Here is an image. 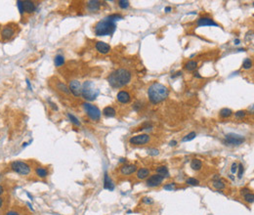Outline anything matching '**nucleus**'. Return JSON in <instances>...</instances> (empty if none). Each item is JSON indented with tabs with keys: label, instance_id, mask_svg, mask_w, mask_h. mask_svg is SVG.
<instances>
[{
	"label": "nucleus",
	"instance_id": "40",
	"mask_svg": "<svg viewBox=\"0 0 254 215\" xmlns=\"http://www.w3.org/2000/svg\"><path fill=\"white\" fill-rule=\"evenodd\" d=\"M148 153H149V155H158V151L155 150V149L148 150Z\"/></svg>",
	"mask_w": 254,
	"mask_h": 215
},
{
	"label": "nucleus",
	"instance_id": "49",
	"mask_svg": "<svg viewBox=\"0 0 254 215\" xmlns=\"http://www.w3.org/2000/svg\"><path fill=\"white\" fill-rule=\"evenodd\" d=\"M181 75H182V73H181V71H178V73H177L175 75H172V77H175V76H180Z\"/></svg>",
	"mask_w": 254,
	"mask_h": 215
},
{
	"label": "nucleus",
	"instance_id": "38",
	"mask_svg": "<svg viewBox=\"0 0 254 215\" xmlns=\"http://www.w3.org/2000/svg\"><path fill=\"white\" fill-rule=\"evenodd\" d=\"M246 115V112L245 111H238V112H236L235 113V117H236V118H242V117H245Z\"/></svg>",
	"mask_w": 254,
	"mask_h": 215
},
{
	"label": "nucleus",
	"instance_id": "26",
	"mask_svg": "<svg viewBox=\"0 0 254 215\" xmlns=\"http://www.w3.org/2000/svg\"><path fill=\"white\" fill-rule=\"evenodd\" d=\"M232 115H233V112H232L230 109L224 108V109H222V110L220 111V117H223V118L230 117Z\"/></svg>",
	"mask_w": 254,
	"mask_h": 215
},
{
	"label": "nucleus",
	"instance_id": "35",
	"mask_svg": "<svg viewBox=\"0 0 254 215\" xmlns=\"http://www.w3.org/2000/svg\"><path fill=\"white\" fill-rule=\"evenodd\" d=\"M129 5L130 3L127 0H119V1H118V6L121 9H127L128 7H129Z\"/></svg>",
	"mask_w": 254,
	"mask_h": 215
},
{
	"label": "nucleus",
	"instance_id": "17",
	"mask_svg": "<svg viewBox=\"0 0 254 215\" xmlns=\"http://www.w3.org/2000/svg\"><path fill=\"white\" fill-rule=\"evenodd\" d=\"M149 176H150V170L148 169V168H145V167H143V168H140L137 171V174H136L137 179H139V180L147 179V178L149 177Z\"/></svg>",
	"mask_w": 254,
	"mask_h": 215
},
{
	"label": "nucleus",
	"instance_id": "12",
	"mask_svg": "<svg viewBox=\"0 0 254 215\" xmlns=\"http://www.w3.org/2000/svg\"><path fill=\"white\" fill-rule=\"evenodd\" d=\"M81 89H82V86H81L79 81H77V80L70 81V91L75 96V97H78V96L81 95Z\"/></svg>",
	"mask_w": 254,
	"mask_h": 215
},
{
	"label": "nucleus",
	"instance_id": "15",
	"mask_svg": "<svg viewBox=\"0 0 254 215\" xmlns=\"http://www.w3.org/2000/svg\"><path fill=\"white\" fill-rule=\"evenodd\" d=\"M96 49H97L98 52L102 54H108L110 51V46L106 42H104V41H98L96 43Z\"/></svg>",
	"mask_w": 254,
	"mask_h": 215
},
{
	"label": "nucleus",
	"instance_id": "16",
	"mask_svg": "<svg viewBox=\"0 0 254 215\" xmlns=\"http://www.w3.org/2000/svg\"><path fill=\"white\" fill-rule=\"evenodd\" d=\"M22 8H23V13H33L35 10V4L33 1H21Z\"/></svg>",
	"mask_w": 254,
	"mask_h": 215
},
{
	"label": "nucleus",
	"instance_id": "50",
	"mask_svg": "<svg viewBox=\"0 0 254 215\" xmlns=\"http://www.w3.org/2000/svg\"><path fill=\"white\" fill-rule=\"evenodd\" d=\"M2 204H3V199H2V197H0V208L2 207Z\"/></svg>",
	"mask_w": 254,
	"mask_h": 215
},
{
	"label": "nucleus",
	"instance_id": "27",
	"mask_svg": "<svg viewBox=\"0 0 254 215\" xmlns=\"http://www.w3.org/2000/svg\"><path fill=\"white\" fill-rule=\"evenodd\" d=\"M54 63H55V66H61L64 65V63H65V59H64V57L62 55H57L55 57V60H54Z\"/></svg>",
	"mask_w": 254,
	"mask_h": 215
},
{
	"label": "nucleus",
	"instance_id": "41",
	"mask_svg": "<svg viewBox=\"0 0 254 215\" xmlns=\"http://www.w3.org/2000/svg\"><path fill=\"white\" fill-rule=\"evenodd\" d=\"M143 202H145V203H147V204H152V199H151V197H144V199H143Z\"/></svg>",
	"mask_w": 254,
	"mask_h": 215
},
{
	"label": "nucleus",
	"instance_id": "7",
	"mask_svg": "<svg viewBox=\"0 0 254 215\" xmlns=\"http://www.w3.org/2000/svg\"><path fill=\"white\" fill-rule=\"evenodd\" d=\"M82 106H83V108H84L85 112L87 113V115L91 118V119L94 120V121L100 120L102 113H101V111L96 107V106L91 105V104H89V103H84Z\"/></svg>",
	"mask_w": 254,
	"mask_h": 215
},
{
	"label": "nucleus",
	"instance_id": "5",
	"mask_svg": "<svg viewBox=\"0 0 254 215\" xmlns=\"http://www.w3.org/2000/svg\"><path fill=\"white\" fill-rule=\"evenodd\" d=\"M11 168L13 171L17 172L21 175H28L31 171V167L24 161L16 160L11 163Z\"/></svg>",
	"mask_w": 254,
	"mask_h": 215
},
{
	"label": "nucleus",
	"instance_id": "11",
	"mask_svg": "<svg viewBox=\"0 0 254 215\" xmlns=\"http://www.w3.org/2000/svg\"><path fill=\"white\" fill-rule=\"evenodd\" d=\"M196 24H198V28H201V26H218V24H216L214 20L208 18V17H203V18L198 19V22H196Z\"/></svg>",
	"mask_w": 254,
	"mask_h": 215
},
{
	"label": "nucleus",
	"instance_id": "10",
	"mask_svg": "<svg viewBox=\"0 0 254 215\" xmlns=\"http://www.w3.org/2000/svg\"><path fill=\"white\" fill-rule=\"evenodd\" d=\"M163 179H164V178L161 177L158 174L151 175L150 177L147 178L146 185H147V187H149V188H156V187H159L160 185L162 184V182H163Z\"/></svg>",
	"mask_w": 254,
	"mask_h": 215
},
{
	"label": "nucleus",
	"instance_id": "21",
	"mask_svg": "<svg viewBox=\"0 0 254 215\" xmlns=\"http://www.w3.org/2000/svg\"><path fill=\"white\" fill-rule=\"evenodd\" d=\"M87 7L91 12L98 11L101 7V2L100 1H89L88 2Z\"/></svg>",
	"mask_w": 254,
	"mask_h": 215
},
{
	"label": "nucleus",
	"instance_id": "23",
	"mask_svg": "<svg viewBox=\"0 0 254 215\" xmlns=\"http://www.w3.org/2000/svg\"><path fill=\"white\" fill-rule=\"evenodd\" d=\"M212 186H213V188H215L216 190H222L226 187V185L220 178H218V179H214L212 181Z\"/></svg>",
	"mask_w": 254,
	"mask_h": 215
},
{
	"label": "nucleus",
	"instance_id": "39",
	"mask_svg": "<svg viewBox=\"0 0 254 215\" xmlns=\"http://www.w3.org/2000/svg\"><path fill=\"white\" fill-rule=\"evenodd\" d=\"M231 172L233 173V174H235V173L238 172V163H236V162H234V163L232 164V167H231Z\"/></svg>",
	"mask_w": 254,
	"mask_h": 215
},
{
	"label": "nucleus",
	"instance_id": "22",
	"mask_svg": "<svg viewBox=\"0 0 254 215\" xmlns=\"http://www.w3.org/2000/svg\"><path fill=\"white\" fill-rule=\"evenodd\" d=\"M201 167H203V162H201V160H199L198 159H194L192 160L191 162V168L193 170H196V171H198V170L201 169Z\"/></svg>",
	"mask_w": 254,
	"mask_h": 215
},
{
	"label": "nucleus",
	"instance_id": "32",
	"mask_svg": "<svg viewBox=\"0 0 254 215\" xmlns=\"http://www.w3.org/2000/svg\"><path fill=\"white\" fill-rule=\"evenodd\" d=\"M186 183L188 185H191V186H198L199 185V181L198 179H196V178H188V179L186 180Z\"/></svg>",
	"mask_w": 254,
	"mask_h": 215
},
{
	"label": "nucleus",
	"instance_id": "8",
	"mask_svg": "<svg viewBox=\"0 0 254 215\" xmlns=\"http://www.w3.org/2000/svg\"><path fill=\"white\" fill-rule=\"evenodd\" d=\"M245 141V138L241 135L236 134V133H229L225 136L226 144L232 146H240Z\"/></svg>",
	"mask_w": 254,
	"mask_h": 215
},
{
	"label": "nucleus",
	"instance_id": "47",
	"mask_svg": "<svg viewBox=\"0 0 254 215\" xmlns=\"http://www.w3.org/2000/svg\"><path fill=\"white\" fill-rule=\"evenodd\" d=\"M3 193H4V188L0 185V196H1V195H3Z\"/></svg>",
	"mask_w": 254,
	"mask_h": 215
},
{
	"label": "nucleus",
	"instance_id": "13",
	"mask_svg": "<svg viewBox=\"0 0 254 215\" xmlns=\"http://www.w3.org/2000/svg\"><path fill=\"white\" fill-rule=\"evenodd\" d=\"M119 171L122 175L127 176V175H131V174H133V173L136 172L137 166L134 164H124L119 168Z\"/></svg>",
	"mask_w": 254,
	"mask_h": 215
},
{
	"label": "nucleus",
	"instance_id": "20",
	"mask_svg": "<svg viewBox=\"0 0 254 215\" xmlns=\"http://www.w3.org/2000/svg\"><path fill=\"white\" fill-rule=\"evenodd\" d=\"M156 174L160 175L161 177H169V171L168 168L164 165H161V166H158L156 168Z\"/></svg>",
	"mask_w": 254,
	"mask_h": 215
},
{
	"label": "nucleus",
	"instance_id": "14",
	"mask_svg": "<svg viewBox=\"0 0 254 215\" xmlns=\"http://www.w3.org/2000/svg\"><path fill=\"white\" fill-rule=\"evenodd\" d=\"M117 99L118 102L121 104H128L131 101V96H130V94L127 91H119L117 93Z\"/></svg>",
	"mask_w": 254,
	"mask_h": 215
},
{
	"label": "nucleus",
	"instance_id": "3",
	"mask_svg": "<svg viewBox=\"0 0 254 215\" xmlns=\"http://www.w3.org/2000/svg\"><path fill=\"white\" fill-rule=\"evenodd\" d=\"M115 28H117L115 23L108 21V19H104L96 24V26H94V31L97 36H106L112 34L114 33Z\"/></svg>",
	"mask_w": 254,
	"mask_h": 215
},
{
	"label": "nucleus",
	"instance_id": "9",
	"mask_svg": "<svg viewBox=\"0 0 254 215\" xmlns=\"http://www.w3.org/2000/svg\"><path fill=\"white\" fill-rule=\"evenodd\" d=\"M151 141V137H150L148 134H140V135H136L134 137H131L129 139V143L131 145H135V146H141V145H145L147 143H149Z\"/></svg>",
	"mask_w": 254,
	"mask_h": 215
},
{
	"label": "nucleus",
	"instance_id": "28",
	"mask_svg": "<svg viewBox=\"0 0 254 215\" xmlns=\"http://www.w3.org/2000/svg\"><path fill=\"white\" fill-rule=\"evenodd\" d=\"M243 199H245V201L248 202V203H252L254 201V195L253 193H247V194L243 195Z\"/></svg>",
	"mask_w": 254,
	"mask_h": 215
},
{
	"label": "nucleus",
	"instance_id": "31",
	"mask_svg": "<svg viewBox=\"0 0 254 215\" xmlns=\"http://www.w3.org/2000/svg\"><path fill=\"white\" fill-rule=\"evenodd\" d=\"M196 137V132H191V133H189L188 135L185 136L183 139H182V142H189V141L194 140Z\"/></svg>",
	"mask_w": 254,
	"mask_h": 215
},
{
	"label": "nucleus",
	"instance_id": "34",
	"mask_svg": "<svg viewBox=\"0 0 254 215\" xmlns=\"http://www.w3.org/2000/svg\"><path fill=\"white\" fill-rule=\"evenodd\" d=\"M68 118H70V121L72 122L73 124L77 125V126H80V122H79V120H78V118H76L75 115H71V113H68Z\"/></svg>",
	"mask_w": 254,
	"mask_h": 215
},
{
	"label": "nucleus",
	"instance_id": "18",
	"mask_svg": "<svg viewBox=\"0 0 254 215\" xmlns=\"http://www.w3.org/2000/svg\"><path fill=\"white\" fill-rule=\"evenodd\" d=\"M104 188L107 190H110V191H113L114 189V185L112 184V180L110 179L108 173H105V179H104Z\"/></svg>",
	"mask_w": 254,
	"mask_h": 215
},
{
	"label": "nucleus",
	"instance_id": "43",
	"mask_svg": "<svg viewBox=\"0 0 254 215\" xmlns=\"http://www.w3.org/2000/svg\"><path fill=\"white\" fill-rule=\"evenodd\" d=\"M194 77H198V78H203V76L199 75V73H198V71H194Z\"/></svg>",
	"mask_w": 254,
	"mask_h": 215
},
{
	"label": "nucleus",
	"instance_id": "19",
	"mask_svg": "<svg viewBox=\"0 0 254 215\" xmlns=\"http://www.w3.org/2000/svg\"><path fill=\"white\" fill-rule=\"evenodd\" d=\"M103 115L108 117H115V115H117V112H115V110L112 107H110V106H108V107H106L103 110Z\"/></svg>",
	"mask_w": 254,
	"mask_h": 215
},
{
	"label": "nucleus",
	"instance_id": "29",
	"mask_svg": "<svg viewBox=\"0 0 254 215\" xmlns=\"http://www.w3.org/2000/svg\"><path fill=\"white\" fill-rule=\"evenodd\" d=\"M107 19L108 20V21L112 22V23H115L117 21L122 20L123 17L121 16V15H119V14H113V15H110V16H108Z\"/></svg>",
	"mask_w": 254,
	"mask_h": 215
},
{
	"label": "nucleus",
	"instance_id": "44",
	"mask_svg": "<svg viewBox=\"0 0 254 215\" xmlns=\"http://www.w3.org/2000/svg\"><path fill=\"white\" fill-rule=\"evenodd\" d=\"M7 215H20V214L16 211H9L7 212Z\"/></svg>",
	"mask_w": 254,
	"mask_h": 215
},
{
	"label": "nucleus",
	"instance_id": "1",
	"mask_svg": "<svg viewBox=\"0 0 254 215\" xmlns=\"http://www.w3.org/2000/svg\"><path fill=\"white\" fill-rule=\"evenodd\" d=\"M131 80V73L126 69H118L112 71L108 77L110 85L113 88H121Z\"/></svg>",
	"mask_w": 254,
	"mask_h": 215
},
{
	"label": "nucleus",
	"instance_id": "46",
	"mask_svg": "<svg viewBox=\"0 0 254 215\" xmlns=\"http://www.w3.org/2000/svg\"><path fill=\"white\" fill-rule=\"evenodd\" d=\"M234 42H235L236 45H238V44L240 43V39H238V38H236L235 40H234Z\"/></svg>",
	"mask_w": 254,
	"mask_h": 215
},
{
	"label": "nucleus",
	"instance_id": "30",
	"mask_svg": "<svg viewBox=\"0 0 254 215\" xmlns=\"http://www.w3.org/2000/svg\"><path fill=\"white\" fill-rule=\"evenodd\" d=\"M57 87H58V89L60 91H62V92L66 93V94H70V89L68 88V86H66V84H64L63 82H59L58 85H57Z\"/></svg>",
	"mask_w": 254,
	"mask_h": 215
},
{
	"label": "nucleus",
	"instance_id": "48",
	"mask_svg": "<svg viewBox=\"0 0 254 215\" xmlns=\"http://www.w3.org/2000/svg\"><path fill=\"white\" fill-rule=\"evenodd\" d=\"M171 10H172L171 7H166V8H165V12H166V13H169Z\"/></svg>",
	"mask_w": 254,
	"mask_h": 215
},
{
	"label": "nucleus",
	"instance_id": "24",
	"mask_svg": "<svg viewBox=\"0 0 254 215\" xmlns=\"http://www.w3.org/2000/svg\"><path fill=\"white\" fill-rule=\"evenodd\" d=\"M198 68V62L196 61H189L188 63L185 65V69L189 71H194Z\"/></svg>",
	"mask_w": 254,
	"mask_h": 215
},
{
	"label": "nucleus",
	"instance_id": "33",
	"mask_svg": "<svg viewBox=\"0 0 254 215\" xmlns=\"http://www.w3.org/2000/svg\"><path fill=\"white\" fill-rule=\"evenodd\" d=\"M242 68L245 69V70H250L251 68H252V62H251L250 59L246 58L245 61H243L242 63Z\"/></svg>",
	"mask_w": 254,
	"mask_h": 215
},
{
	"label": "nucleus",
	"instance_id": "36",
	"mask_svg": "<svg viewBox=\"0 0 254 215\" xmlns=\"http://www.w3.org/2000/svg\"><path fill=\"white\" fill-rule=\"evenodd\" d=\"M238 179H241V178H242V175H243V172H245V168H243L242 163H240L238 165Z\"/></svg>",
	"mask_w": 254,
	"mask_h": 215
},
{
	"label": "nucleus",
	"instance_id": "4",
	"mask_svg": "<svg viewBox=\"0 0 254 215\" xmlns=\"http://www.w3.org/2000/svg\"><path fill=\"white\" fill-rule=\"evenodd\" d=\"M99 93L100 91L93 86V83L91 82V81H86V82H84V84L82 85L81 96L84 99H86V100L94 101L95 99L98 97Z\"/></svg>",
	"mask_w": 254,
	"mask_h": 215
},
{
	"label": "nucleus",
	"instance_id": "2",
	"mask_svg": "<svg viewBox=\"0 0 254 215\" xmlns=\"http://www.w3.org/2000/svg\"><path fill=\"white\" fill-rule=\"evenodd\" d=\"M169 91L166 86L161 83L154 82L148 89V96L150 102L152 104H158L168 97Z\"/></svg>",
	"mask_w": 254,
	"mask_h": 215
},
{
	"label": "nucleus",
	"instance_id": "37",
	"mask_svg": "<svg viewBox=\"0 0 254 215\" xmlns=\"http://www.w3.org/2000/svg\"><path fill=\"white\" fill-rule=\"evenodd\" d=\"M175 187H176V184H175V183H168V184L164 185L163 189L167 190V191H172V190H175Z\"/></svg>",
	"mask_w": 254,
	"mask_h": 215
},
{
	"label": "nucleus",
	"instance_id": "25",
	"mask_svg": "<svg viewBox=\"0 0 254 215\" xmlns=\"http://www.w3.org/2000/svg\"><path fill=\"white\" fill-rule=\"evenodd\" d=\"M35 173L39 178H45L48 175V171L45 168H43V167H37L35 169Z\"/></svg>",
	"mask_w": 254,
	"mask_h": 215
},
{
	"label": "nucleus",
	"instance_id": "6",
	"mask_svg": "<svg viewBox=\"0 0 254 215\" xmlns=\"http://www.w3.org/2000/svg\"><path fill=\"white\" fill-rule=\"evenodd\" d=\"M18 28V26L15 24H8L6 26H4L1 29V38L3 41H8L10 39H12L16 35V29Z\"/></svg>",
	"mask_w": 254,
	"mask_h": 215
},
{
	"label": "nucleus",
	"instance_id": "51",
	"mask_svg": "<svg viewBox=\"0 0 254 215\" xmlns=\"http://www.w3.org/2000/svg\"><path fill=\"white\" fill-rule=\"evenodd\" d=\"M119 161L120 162H125V161H126V159H120Z\"/></svg>",
	"mask_w": 254,
	"mask_h": 215
},
{
	"label": "nucleus",
	"instance_id": "45",
	"mask_svg": "<svg viewBox=\"0 0 254 215\" xmlns=\"http://www.w3.org/2000/svg\"><path fill=\"white\" fill-rule=\"evenodd\" d=\"M169 145L171 146V147H174V146H176V145H177V141H175V140L171 141V142L169 143Z\"/></svg>",
	"mask_w": 254,
	"mask_h": 215
},
{
	"label": "nucleus",
	"instance_id": "42",
	"mask_svg": "<svg viewBox=\"0 0 254 215\" xmlns=\"http://www.w3.org/2000/svg\"><path fill=\"white\" fill-rule=\"evenodd\" d=\"M249 192H251L249 189H248V188H243V189H241L240 190V194L242 195H245V194H247V193H249Z\"/></svg>",
	"mask_w": 254,
	"mask_h": 215
}]
</instances>
